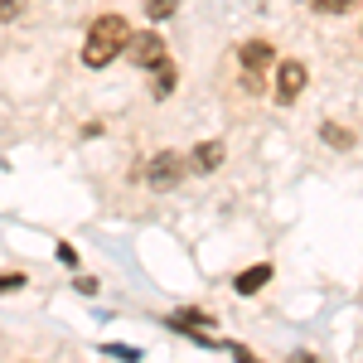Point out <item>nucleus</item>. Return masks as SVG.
<instances>
[{
  "instance_id": "3",
  "label": "nucleus",
  "mask_w": 363,
  "mask_h": 363,
  "mask_svg": "<svg viewBox=\"0 0 363 363\" xmlns=\"http://www.w3.org/2000/svg\"><path fill=\"white\" fill-rule=\"evenodd\" d=\"M184 169H189V160H184V155H174V150H160V155L145 165V179H150V189H174V184L184 179Z\"/></svg>"
},
{
  "instance_id": "2",
  "label": "nucleus",
  "mask_w": 363,
  "mask_h": 363,
  "mask_svg": "<svg viewBox=\"0 0 363 363\" xmlns=\"http://www.w3.org/2000/svg\"><path fill=\"white\" fill-rule=\"evenodd\" d=\"M126 58L136 63V68H155V63H165V39L155 34V29H140V34H131L126 39Z\"/></svg>"
},
{
  "instance_id": "13",
  "label": "nucleus",
  "mask_w": 363,
  "mask_h": 363,
  "mask_svg": "<svg viewBox=\"0 0 363 363\" xmlns=\"http://www.w3.org/2000/svg\"><path fill=\"white\" fill-rule=\"evenodd\" d=\"M223 349H233V359H238V363H257V359H252V349H247V344H223Z\"/></svg>"
},
{
  "instance_id": "9",
  "label": "nucleus",
  "mask_w": 363,
  "mask_h": 363,
  "mask_svg": "<svg viewBox=\"0 0 363 363\" xmlns=\"http://www.w3.org/2000/svg\"><path fill=\"white\" fill-rule=\"evenodd\" d=\"M174 10H179V0H145V15L150 20H169Z\"/></svg>"
},
{
  "instance_id": "15",
  "label": "nucleus",
  "mask_w": 363,
  "mask_h": 363,
  "mask_svg": "<svg viewBox=\"0 0 363 363\" xmlns=\"http://www.w3.org/2000/svg\"><path fill=\"white\" fill-rule=\"evenodd\" d=\"M286 363H315V359H310L306 349H296V354H291V359H286Z\"/></svg>"
},
{
  "instance_id": "12",
  "label": "nucleus",
  "mask_w": 363,
  "mask_h": 363,
  "mask_svg": "<svg viewBox=\"0 0 363 363\" xmlns=\"http://www.w3.org/2000/svg\"><path fill=\"white\" fill-rule=\"evenodd\" d=\"M20 10H25V0H0V25H5V20H15Z\"/></svg>"
},
{
  "instance_id": "14",
  "label": "nucleus",
  "mask_w": 363,
  "mask_h": 363,
  "mask_svg": "<svg viewBox=\"0 0 363 363\" xmlns=\"http://www.w3.org/2000/svg\"><path fill=\"white\" fill-rule=\"evenodd\" d=\"M242 87H247V92H262L267 83H262V73H247V68H242Z\"/></svg>"
},
{
  "instance_id": "4",
  "label": "nucleus",
  "mask_w": 363,
  "mask_h": 363,
  "mask_svg": "<svg viewBox=\"0 0 363 363\" xmlns=\"http://www.w3.org/2000/svg\"><path fill=\"white\" fill-rule=\"evenodd\" d=\"M301 87H306V63H296V58L277 63V102L281 107H291L301 97Z\"/></svg>"
},
{
  "instance_id": "1",
  "label": "nucleus",
  "mask_w": 363,
  "mask_h": 363,
  "mask_svg": "<svg viewBox=\"0 0 363 363\" xmlns=\"http://www.w3.org/2000/svg\"><path fill=\"white\" fill-rule=\"evenodd\" d=\"M126 39H131V25L121 15H97L83 39V63L87 68H107L116 54H126Z\"/></svg>"
},
{
  "instance_id": "5",
  "label": "nucleus",
  "mask_w": 363,
  "mask_h": 363,
  "mask_svg": "<svg viewBox=\"0 0 363 363\" xmlns=\"http://www.w3.org/2000/svg\"><path fill=\"white\" fill-rule=\"evenodd\" d=\"M238 58H242V68H247V73H267V68H272V58H277V49H272V39H247Z\"/></svg>"
},
{
  "instance_id": "6",
  "label": "nucleus",
  "mask_w": 363,
  "mask_h": 363,
  "mask_svg": "<svg viewBox=\"0 0 363 363\" xmlns=\"http://www.w3.org/2000/svg\"><path fill=\"white\" fill-rule=\"evenodd\" d=\"M223 140H203V145H194V150H189V169H194V174H208V169H218L223 165Z\"/></svg>"
},
{
  "instance_id": "10",
  "label": "nucleus",
  "mask_w": 363,
  "mask_h": 363,
  "mask_svg": "<svg viewBox=\"0 0 363 363\" xmlns=\"http://www.w3.org/2000/svg\"><path fill=\"white\" fill-rule=\"evenodd\" d=\"M306 5H310V10H320V15H344L354 0H306Z\"/></svg>"
},
{
  "instance_id": "11",
  "label": "nucleus",
  "mask_w": 363,
  "mask_h": 363,
  "mask_svg": "<svg viewBox=\"0 0 363 363\" xmlns=\"http://www.w3.org/2000/svg\"><path fill=\"white\" fill-rule=\"evenodd\" d=\"M325 140H330V145H344V150L354 145V136H349L344 126H325Z\"/></svg>"
},
{
  "instance_id": "7",
  "label": "nucleus",
  "mask_w": 363,
  "mask_h": 363,
  "mask_svg": "<svg viewBox=\"0 0 363 363\" xmlns=\"http://www.w3.org/2000/svg\"><path fill=\"white\" fill-rule=\"evenodd\" d=\"M267 281H272V262H257V267H247L242 277L233 281V291H238V296H257Z\"/></svg>"
},
{
  "instance_id": "8",
  "label": "nucleus",
  "mask_w": 363,
  "mask_h": 363,
  "mask_svg": "<svg viewBox=\"0 0 363 363\" xmlns=\"http://www.w3.org/2000/svg\"><path fill=\"white\" fill-rule=\"evenodd\" d=\"M174 83H179V73H174V63H155V68H150V97H169V92H174Z\"/></svg>"
}]
</instances>
